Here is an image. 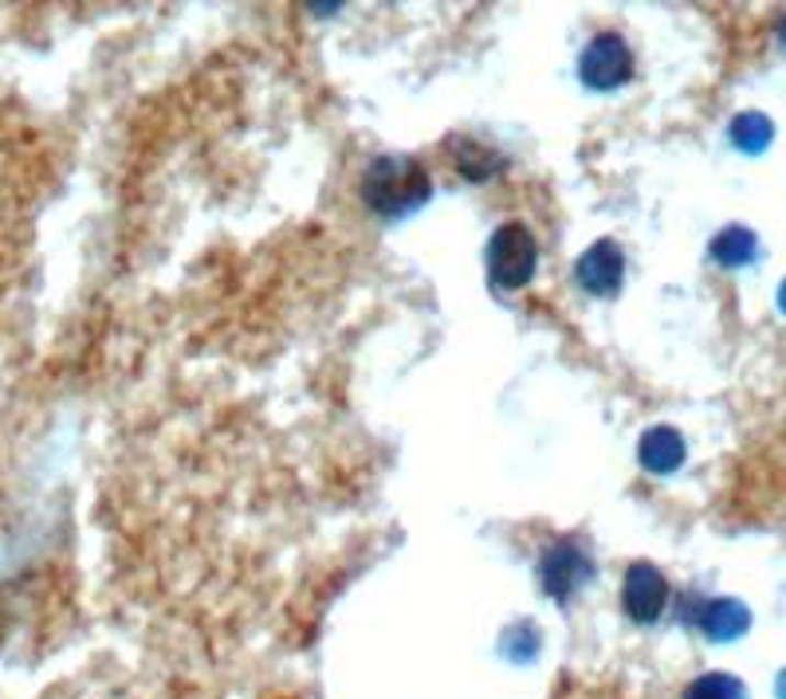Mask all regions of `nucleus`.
<instances>
[{"mask_svg": "<svg viewBox=\"0 0 786 699\" xmlns=\"http://www.w3.org/2000/svg\"><path fill=\"white\" fill-rule=\"evenodd\" d=\"M469 149H472V154H464V149L457 146V166H460V173H464V178H472V181L492 178V169L504 166V158H499L496 149L476 146V142H469Z\"/></svg>", "mask_w": 786, "mask_h": 699, "instance_id": "obj_12", "label": "nucleus"}, {"mask_svg": "<svg viewBox=\"0 0 786 699\" xmlns=\"http://www.w3.org/2000/svg\"><path fill=\"white\" fill-rule=\"evenodd\" d=\"M684 699H743V684L728 672H708V676L688 684Z\"/></svg>", "mask_w": 786, "mask_h": 699, "instance_id": "obj_11", "label": "nucleus"}, {"mask_svg": "<svg viewBox=\"0 0 786 699\" xmlns=\"http://www.w3.org/2000/svg\"><path fill=\"white\" fill-rule=\"evenodd\" d=\"M778 36H783V44H786V20H783V29H778Z\"/></svg>", "mask_w": 786, "mask_h": 699, "instance_id": "obj_15", "label": "nucleus"}, {"mask_svg": "<svg viewBox=\"0 0 786 699\" xmlns=\"http://www.w3.org/2000/svg\"><path fill=\"white\" fill-rule=\"evenodd\" d=\"M429 173L413 158H402V154L374 158L362 173V201L382 216L413 213V208H422L429 201Z\"/></svg>", "mask_w": 786, "mask_h": 699, "instance_id": "obj_1", "label": "nucleus"}, {"mask_svg": "<svg viewBox=\"0 0 786 699\" xmlns=\"http://www.w3.org/2000/svg\"><path fill=\"white\" fill-rule=\"evenodd\" d=\"M579 283L590 295H614L621 288V275H626V256L614 240H598L594 248H586L574 268Z\"/></svg>", "mask_w": 786, "mask_h": 699, "instance_id": "obj_6", "label": "nucleus"}, {"mask_svg": "<svg viewBox=\"0 0 786 699\" xmlns=\"http://www.w3.org/2000/svg\"><path fill=\"white\" fill-rule=\"evenodd\" d=\"M535 260H539V244H535L531 228L519 221L499 224L492 244H487V275L504 291L524 288L535 275Z\"/></svg>", "mask_w": 786, "mask_h": 699, "instance_id": "obj_2", "label": "nucleus"}, {"mask_svg": "<svg viewBox=\"0 0 786 699\" xmlns=\"http://www.w3.org/2000/svg\"><path fill=\"white\" fill-rule=\"evenodd\" d=\"M700 621H704V633H708L711 641H736V636H743L751 625L748 609H743L740 601H731V597L711 601V606L704 609Z\"/></svg>", "mask_w": 786, "mask_h": 699, "instance_id": "obj_8", "label": "nucleus"}, {"mask_svg": "<svg viewBox=\"0 0 786 699\" xmlns=\"http://www.w3.org/2000/svg\"><path fill=\"white\" fill-rule=\"evenodd\" d=\"M665 601H669V582H665L661 570L649 566V562L629 566V574H626V609H629L633 621H641V625L656 621V617L665 613Z\"/></svg>", "mask_w": 786, "mask_h": 699, "instance_id": "obj_5", "label": "nucleus"}, {"mask_svg": "<svg viewBox=\"0 0 786 699\" xmlns=\"http://www.w3.org/2000/svg\"><path fill=\"white\" fill-rule=\"evenodd\" d=\"M590 574H594L590 554L582 551L574 539H562L559 546H551L547 559L539 562V582H543V589L554 597V601H566V597H571L574 589L590 578Z\"/></svg>", "mask_w": 786, "mask_h": 699, "instance_id": "obj_3", "label": "nucleus"}, {"mask_svg": "<svg viewBox=\"0 0 786 699\" xmlns=\"http://www.w3.org/2000/svg\"><path fill=\"white\" fill-rule=\"evenodd\" d=\"M778 699H786V672L778 676Z\"/></svg>", "mask_w": 786, "mask_h": 699, "instance_id": "obj_13", "label": "nucleus"}, {"mask_svg": "<svg viewBox=\"0 0 786 699\" xmlns=\"http://www.w3.org/2000/svg\"><path fill=\"white\" fill-rule=\"evenodd\" d=\"M778 307L786 311V283H783V291H778Z\"/></svg>", "mask_w": 786, "mask_h": 699, "instance_id": "obj_14", "label": "nucleus"}, {"mask_svg": "<svg viewBox=\"0 0 786 699\" xmlns=\"http://www.w3.org/2000/svg\"><path fill=\"white\" fill-rule=\"evenodd\" d=\"M711 256L723 263V268H743V263L755 260V236L748 228H723L711 244Z\"/></svg>", "mask_w": 786, "mask_h": 699, "instance_id": "obj_9", "label": "nucleus"}, {"mask_svg": "<svg viewBox=\"0 0 786 699\" xmlns=\"http://www.w3.org/2000/svg\"><path fill=\"white\" fill-rule=\"evenodd\" d=\"M771 134H775L771 119H763V114H755V111L740 114V119L731 122V142H736L740 149H751V154H759V149L767 146Z\"/></svg>", "mask_w": 786, "mask_h": 699, "instance_id": "obj_10", "label": "nucleus"}, {"mask_svg": "<svg viewBox=\"0 0 786 699\" xmlns=\"http://www.w3.org/2000/svg\"><path fill=\"white\" fill-rule=\"evenodd\" d=\"M633 71V56L621 36L614 32H602V36L590 40V47L582 52V79L590 87H621Z\"/></svg>", "mask_w": 786, "mask_h": 699, "instance_id": "obj_4", "label": "nucleus"}, {"mask_svg": "<svg viewBox=\"0 0 786 699\" xmlns=\"http://www.w3.org/2000/svg\"><path fill=\"white\" fill-rule=\"evenodd\" d=\"M637 456H641V464H645L649 472H656V476H669V472H676V467L684 464L681 432L669 429V425H661V429H649L645 437H641Z\"/></svg>", "mask_w": 786, "mask_h": 699, "instance_id": "obj_7", "label": "nucleus"}]
</instances>
